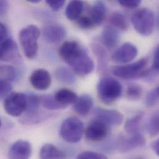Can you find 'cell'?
I'll return each mask as SVG.
<instances>
[{"label":"cell","instance_id":"5b68a950","mask_svg":"<svg viewBox=\"0 0 159 159\" xmlns=\"http://www.w3.org/2000/svg\"><path fill=\"white\" fill-rule=\"evenodd\" d=\"M148 60L143 58L134 63L114 66L112 73L115 76L123 80H132L144 76L147 73Z\"/></svg>","mask_w":159,"mask_h":159},{"label":"cell","instance_id":"d4e9b609","mask_svg":"<svg viewBox=\"0 0 159 159\" xmlns=\"http://www.w3.org/2000/svg\"><path fill=\"white\" fill-rule=\"evenodd\" d=\"M55 76L59 81L69 85L75 84L76 80L74 71L65 66L58 68L55 71Z\"/></svg>","mask_w":159,"mask_h":159},{"label":"cell","instance_id":"6da1fadb","mask_svg":"<svg viewBox=\"0 0 159 159\" xmlns=\"http://www.w3.org/2000/svg\"><path fill=\"white\" fill-rule=\"evenodd\" d=\"M58 54L74 71L80 76L91 73L94 63L87 51L76 41H66L60 47Z\"/></svg>","mask_w":159,"mask_h":159},{"label":"cell","instance_id":"d6a6232c","mask_svg":"<svg viewBox=\"0 0 159 159\" xmlns=\"http://www.w3.org/2000/svg\"><path fill=\"white\" fill-rule=\"evenodd\" d=\"M76 159H108V158L106 156L98 152L84 151L79 154Z\"/></svg>","mask_w":159,"mask_h":159},{"label":"cell","instance_id":"7c38bea8","mask_svg":"<svg viewBox=\"0 0 159 159\" xmlns=\"http://www.w3.org/2000/svg\"><path fill=\"white\" fill-rule=\"evenodd\" d=\"M27 108L25 111V118L23 120L25 123H35L39 119V109L40 104V97L36 94L30 92L25 93Z\"/></svg>","mask_w":159,"mask_h":159},{"label":"cell","instance_id":"30bf717a","mask_svg":"<svg viewBox=\"0 0 159 159\" xmlns=\"http://www.w3.org/2000/svg\"><path fill=\"white\" fill-rule=\"evenodd\" d=\"M95 119L99 120L108 126L120 125L124 120L123 115L115 110H108L101 108H97L94 111Z\"/></svg>","mask_w":159,"mask_h":159},{"label":"cell","instance_id":"e575fe53","mask_svg":"<svg viewBox=\"0 0 159 159\" xmlns=\"http://www.w3.org/2000/svg\"><path fill=\"white\" fill-rule=\"evenodd\" d=\"M118 2L120 5L123 7L129 8V9H134L138 7L141 3V1L139 0H120Z\"/></svg>","mask_w":159,"mask_h":159},{"label":"cell","instance_id":"74e56055","mask_svg":"<svg viewBox=\"0 0 159 159\" xmlns=\"http://www.w3.org/2000/svg\"><path fill=\"white\" fill-rule=\"evenodd\" d=\"M152 147L156 154L159 156V139L153 143Z\"/></svg>","mask_w":159,"mask_h":159},{"label":"cell","instance_id":"cb8c5ba5","mask_svg":"<svg viewBox=\"0 0 159 159\" xmlns=\"http://www.w3.org/2000/svg\"><path fill=\"white\" fill-rule=\"evenodd\" d=\"M109 23L111 25L110 26L114 27L116 30L123 31L127 30L129 27L127 17L120 12H114L111 14Z\"/></svg>","mask_w":159,"mask_h":159},{"label":"cell","instance_id":"5bb4252c","mask_svg":"<svg viewBox=\"0 0 159 159\" xmlns=\"http://www.w3.org/2000/svg\"><path fill=\"white\" fill-rule=\"evenodd\" d=\"M32 154L31 145L27 141L20 139L10 148L8 159H29Z\"/></svg>","mask_w":159,"mask_h":159},{"label":"cell","instance_id":"3957f363","mask_svg":"<svg viewBox=\"0 0 159 159\" xmlns=\"http://www.w3.org/2000/svg\"><path fill=\"white\" fill-rule=\"evenodd\" d=\"M131 22L136 31L143 36L151 35L156 23L153 12L144 7L138 9L132 14Z\"/></svg>","mask_w":159,"mask_h":159},{"label":"cell","instance_id":"d590c367","mask_svg":"<svg viewBox=\"0 0 159 159\" xmlns=\"http://www.w3.org/2000/svg\"><path fill=\"white\" fill-rule=\"evenodd\" d=\"M8 30L6 26L2 24H0V41L2 42L8 38Z\"/></svg>","mask_w":159,"mask_h":159},{"label":"cell","instance_id":"ba28073f","mask_svg":"<svg viewBox=\"0 0 159 159\" xmlns=\"http://www.w3.org/2000/svg\"><path fill=\"white\" fill-rule=\"evenodd\" d=\"M109 127L102 121L95 118L89 123L85 131V138L90 142L103 141L109 134Z\"/></svg>","mask_w":159,"mask_h":159},{"label":"cell","instance_id":"ac0fdd59","mask_svg":"<svg viewBox=\"0 0 159 159\" xmlns=\"http://www.w3.org/2000/svg\"><path fill=\"white\" fill-rule=\"evenodd\" d=\"M107 13V8L105 3L102 1H96L91 7L89 12V17L95 26L100 25L104 20Z\"/></svg>","mask_w":159,"mask_h":159},{"label":"cell","instance_id":"8992f818","mask_svg":"<svg viewBox=\"0 0 159 159\" xmlns=\"http://www.w3.org/2000/svg\"><path fill=\"white\" fill-rule=\"evenodd\" d=\"M84 133V124L76 117H70L64 120L60 128L61 137L70 143H76L81 140Z\"/></svg>","mask_w":159,"mask_h":159},{"label":"cell","instance_id":"ffe728a7","mask_svg":"<svg viewBox=\"0 0 159 159\" xmlns=\"http://www.w3.org/2000/svg\"><path fill=\"white\" fill-rule=\"evenodd\" d=\"M54 96L60 104L66 107L69 105H74L78 98V96L75 92L66 88L58 90Z\"/></svg>","mask_w":159,"mask_h":159},{"label":"cell","instance_id":"d6986e66","mask_svg":"<svg viewBox=\"0 0 159 159\" xmlns=\"http://www.w3.org/2000/svg\"><path fill=\"white\" fill-rule=\"evenodd\" d=\"M93 104L92 97L88 94H82L78 97L73 105L74 110L80 116H84L89 114Z\"/></svg>","mask_w":159,"mask_h":159},{"label":"cell","instance_id":"e0dca14e","mask_svg":"<svg viewBox=\"0 0 159 159\" xmlns=\"http://www.w3.org/2000/svg\"><path fill=\"white\" fill-rule=\"evenodd\" d=\"M102 44L108 49H113L119 40V33L118 30L111 26L105 27L100 35Z\"/></svg>","mask_w":159,"mask_h":159},{"label":"cell","instance_id":"8d00e7d4","mask_svg":"<svg viewBox=\"0 0 159 159\" xmlns=\"http://www.w3.org/2000/svg\"><path fill=\"white\" fill-rule=\"evenodd\" d=\"M9 7L8 1L2 0L0 1V14L1 16L4 15L7 11Z\"/></svg>","mask_w":159,"mask_h":159},{"label":"cell","instance_id":"f35d334b","mask_svg":"<svg viewBox=\"0 0 159 159\" xmlns=\"http://www.w3.org/2000/svg\"><path fill=\"white\" fill-rule=\"evenodd\" d=\"M151 92H152V93L155 95V97L159 100V85L157 86L156 88H155L154 89L152 90Z\"/></svg>","mask_w":159,"mask_h":159},{"label":"cell","instance_id":"2e32d148","mask_svg":"<svg viewBox=\"0 0 159 159\" xmlns=\"http://www.w3.org/2000/svg\"><path fill=\"white\" fill-rule=\"evenodd\" d=\"M146 144V139L141 134H136L130 136L129 138H123L118 141V149L121 152H126L144 146Z\"/></svg>","mask_w":159,"mask_h":159},{"label":"cell","instance_id":"1f68e13d","mask_svg":"<svg viewBox=\"0 0 159 159\" xmlns=\"http://www.w3.org/2000/svg\"><path fill=\"white\" fill-rule=\"evenodd\" d=\"M77 25L82 29H90L95 27L89 16H80L77 20Z\"/></svg>","mask_w":159,"mask_h":159},{"label":"cell","instance_id":"f546056e","mask_svg":"<svg viewBox=\"0 0 159 159\" xmlns=\"http://www.w3.org/2000/svg\"><path fill=\"white\" fill-rule=\"evenodd\" d=\"M149 133L152 136H156L159 134V111L155 112L149 120L148 125Z\"/></svg>","mask_w":159,"mask_h":159},{"label":"cell","instance_id":"7a4b0ae2","mask_svg":"<svg viewBox=\"0 0 159 159\" xmlns=\"http://www.w3.org/2000/svg\"><path fill=\"white\" fill-rule=\"evenodd\" d=\"M40 34V29L35 25H27L19 32V42L27 58L34 59L36 57L39 50L38 39Z\"/></svg>","mask_w":159,"mask_h":159},{"label":"cell","instance_id":"484cf974","mask_svg":"<svg viewBox=\"0 0 159 159\" xmlns=\"http://www.w3.org/2000/svg\"><path fill=\"white\" fill-rule=\"evenodd\" d=\"M143 120V114L139 113L135 116L128 119L125 124V129L129 135L133 136L140 133L141 125Z\"/></svg>","mask_w":159,"mask_h":159},{"label":"cell","instance_id":"ab89813d","mask_svg":"<svg viewBox=\"0 0 159 159\" xmlns=\"http://www.w3.org/2000/svg\"><path fill=\"white\" fill-rule=\"evenodd\" d=\"M156 25L157 26V28L159 29V10H158V13H157V18L156 19Z\"/></svg>","mask_w":159,"mask_h":159},{"label":"cell","instance_id":"b9f144b4","mask_svg":"<svg viewBox=\"0 0 159 159\" xmlns=\"http://www.w3.org/2000/svg\"><path fill=\"white\" fill-rule=\"evenodd\" d=\"M144 159V158H143V157H137V158H135V159Z\"/></svg>","mask_w":159,"mask_h":159},{"label":"cell","instance_id":"83f0119b","mask_svg":"<svg viewBox=\"0 0 159 159\" xmlns=\"http://www.w3.org/2000/svg\"><path fill=\"white\" fill-rule=\"evenodd\" d=\"M18 77L17 70L11 65H1L0 66V78L1 80H6L12 82Z\"/></svg>","mask_w":159,"mask_h":159},{"label":"cell","instance_id":"9c48e42d","mask_svg":"<svg viewBox=\"0 0 159 159\" xmlns=\"http://www.w3.org/2000/svg\"><path fill=\"white\" fill-rule=\"evenodd\" d=\"M0 60L2 61L14 63L20 61V56L18 47L16 43L11 37L1 42Z\"/></svg>","mask_w":159,"mask_h":159},{"label":"cell","instance_id":"52a82bcc","mask_svg":"<svg viewBox=\"0 0 159 159\" xmlns=\"http://www.w3.org/2000/svg\"><path fill=\"white\" fill-rule=\"evenodd\" d=\"M5 111L13 117L20 116L27 108L26 95L20 92H11L4 101Z\"/></svg>","mask_w":159,"mask_h":159},{"label":"cell","instance_id":"8fae6325","mask_svg":"<svg viewBox=\"0 0 159 159\" xmlns=\"http://www.w3.org/2000/svg\"><path fill=\"white\" fill-rule=\"evenodd\" d=\"M138 53L136 47L129 42L123 43L112 55L111 59L118 63H127L136 58Z\"/></svg>","mask_w":159,"mask_h":159},{"label":"cell","instance_id":"4dcf8cb0","mask_svg":"<svg viewBox=\"0 0 159 159\" xmlns=\"http://www.w3.org/2000/svg\"><path fill=\"white\" fill-rule=\"evenodd\" d=\"M12 86L11 82L6 80H0V97L1 98H6L11 92Z\"/></svg>","mask_w":159,"mask_h":159},{"label":"cell","instance_id":"4fadbf2b","mask_svg":"<svg viewBox=\"0 0 159 159\" xmlns=\"http://www.w3.org/2000/svg\"><path fill=\"white\" fill-rule=\"evenodd\" d=\"M42 35L47 42L56 43L62 41L65 38L66 30L63 25L53 24L47 25L43 28Z\"/></svg>","mask_w":159,"mask_h":159},{"label":"cell","instance_id":"277c9868","mask_svg":"<svg viewBox=\"0 0 159 159\" xmlns=\"http://www.w3.org/2000/svg\"><path fill=\"white\" fill-rule=\"evenodd\" d=\"M123 92L122 85L118 80L105 77L99 80L97 85V93L100 100L110 104L118 99Z\"/></svg>","mask_w":159,"mask_h":159},{"label":"cell","instance_id":"7402d4cb","mask_svg":"<svg viewBox=\"0 0 159 159\" xmlns=\"http://www.w3.org/2000/svg\"><path fill=\"white\" fill-rule=\"evenodd\" d=\"M92 49L97 59L98 71H105L108 61L107 51L102 45L96 43L92 45Z\"/></svg>","mask_w":159,"mask_h":159},{"label":"cell","instance_id":"9a60e30c","mask_svg":"<svg viewBox=\"0 0 159 159\" xmlns=\"http://www.w3.org/2000/svg\"><path fill=\"white\" fill-rule=\"evenodd\" d=\"M30 82L35 89L45 90L51 86L52 77L47 70L38 69L30 75Z\"/></svg>","mask_w":159,"mask_h":159},{"label":"cell","instance_id":"603a6c76","mask_svg":"<svg viewBox=\"0 0 159 159\" xmlns=\"http://www.w3.org/2000/svg\"><path fill=\"white\" fill-rule=\"evenodd\" d=\"M84 4L82 1L73 0L70 1L65 11L66 17L70 20H77L81 16Z\"/></svg>","mask_w":159,"mask_h":159},{"label":"cell","instance_id":"44dd1931","mask_svg":"<svg viewBox=\"0 0 159 159\" xmlns=\"http://www.w3.org/2000/svg\"><path fill=\"white\" fill-rule=\"evenodd\" d=\"M40 159H65L66 154L51 144L43 145L40 151Z\"/></svg>","mask_w":159,"mask_h":159},{"label":"cell","instance_id":"f1b7e54d","mask_svg":"<svg viewBox=\"0 0 159 159\" xmlns=\"http://www.w3.org/2000/svg\"><path fill=\"white\" fill-rule=\"evenodd\" d=\"M143 95V88L136 84H131L127 87L126 95L128 99L138 100L141 98Z\"/></svg>","mask_w":159,"mask_h":159},{"label":"cell","instance_id":"4316f807","mask_svg":"<svg viewBox=\"0 0 159 159\" xmlns=\"http://www.w3.org/2000/svg\"><path fill=\"white\" fill-rule=\"evenodd\" d=\"M40 104L43 107L50 110H57L64 109L66 107L60 104L55 98V96L52 95H43L40 97Z\"/></svg>","mask_w":159,"mask_h":159},{"label":"cell","instance_id":"836d02e7","mask_svg":"<svg viewBox=\"0 0 159 159\" xmlns=\"http://www.w3.org/2000/svg\"><path fill=\"white\" fill-rule=\"evenodd\" d=\"M46 3L54 11H58L61 9L65 3L64 0H47Z\"/></svg>","mask_w":159,"mask_h":159},{"label":"cell","instance_id":"60d3db41","mask_svg":"<svg viewBox=\"0 0 159 159\" xmlns=\"http://www.w3.org/2000/svg\"><path fill=\"white\" fill-rule=\"evenodd\" d=\"M27 1H29V2H31V3H34V4H35V3L39 2L40 1V0H28Z\"/></svg>","mask_w":159,"mask_h":159}]
</instances>
